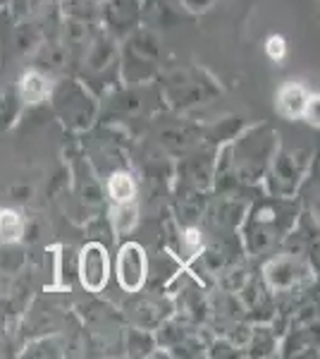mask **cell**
Masks as SVG:
<instances>
[{"mask_svg":"<svg viewBox=\"0 0 320 359\" xmlns=\"http://www.w3.org/2000/svg\"><path fill=\"white\" fill-rule=\"evenodd\" d=\"M280 101H277V106H280V111L287 115V118H296V115H304L308 108H311L313 98L311 94L304 89L301 84H287L280 89Z\"/></svg>","mask_w":320,"mask_h":359,"instance_id":"3","label":"cell"},{"mask_svg":"<svg viewBox=\"0 0 320 359\" xmlns=\"http://www.w3.org/2000/svg\"><path fill=\"white\" fill-rule=\"evenodd\" d=\"M22 86H25L27 98H32V101H39V98L46 94V89H48V86H46V82L39 77V74H27L25 82H22Z\"/></svg>","mask_w":320,"mask_h":359,"instance_id":"6","label":"cell"},{"mask_svg":"<svg viewBox=\"0 0 320 359\" xmlns=\"http://www.w3.org/2000/svg\"><path fill=\"white\" fill-rule=\"evenodd\" d=\"M118 278L120 285L130 292L141 290L144 280H146V254L137 242H130L120 249L118 257Z\"/></svg>","mask_w":320,"mask_h":359,"instance_id":"1","label":"cell"},{"mask_svg":"<svg viewBox=\"0 0 320 359\" xmlns=\"http://www.w3.org/2000/svg\"><path fill=\"white\" fill-rule=\"evenodd\" d=\"M108 189H110V196H113L118 204H130L134 199V194H137V184H134L132 175H127V172H115L108 182Z\"/></svg>","mask_w":320,"mask_h":359,"instance_id":"4","label":"cell"},{"mask_svg":"<svg viewBox=\"0 0 320 359\" xmlns=\"http://www.w3.org/2000/svg\"><path fill=\"white\" fill-rule=\"evenodd\" d=\"M22 233H25V223H22L20 213L3 208V211H0V240L15 242V240H20Z\"/></svg>","mask_w":320,"mask_h":359,"instance_id":"5","label":"cell"},{"mask_svg":"<svg viewBox=\"0 0 320 359\" xmlns=\"http://www.w3.org/2000/svg\"><path fill=\"white\" fill-rule=\"evenodd\" d=\"M267 53H270L272 60H282L284 57V39L272 36L270 41H267Z\"/></svg>","mask_w":320,"mask_h":359,"instance_id":"7","label":"cell"},{"mask_svg":"<svg viewBox=\"0 0 320 359\" xmlns=\"http://www.w3.org/2000/svg\"><path fill=\"white\" fill-rule=\"evenodd\" d=\"M79 276L86 290L101 292L108 283V254L101 245H89L81 252Z\"/></svg>","mask_w":320,"mask_h":359,"instance_id":"2","label":"cell"}]
</instances>
